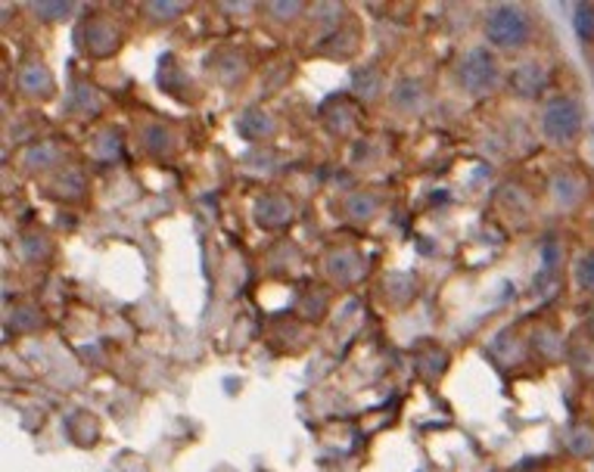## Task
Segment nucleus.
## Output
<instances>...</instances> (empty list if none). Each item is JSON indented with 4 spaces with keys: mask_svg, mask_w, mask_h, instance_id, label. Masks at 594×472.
I'll return each instance as SVG.
<instances>
[{
    "mask_svg": "<svg viewBox=\"0 0 594 472\" xmlns=\"http://www.w3.org/2000/svg\"><path fill=\"white\" fill-rule=\"evenodd\" d=\"M486 38L492 48L501 50H520L532 41V17L523 7L501 3L496 10H489L486 17Z\"/></svg>",
    "mask_w": 594,
    "mask_h": 472,
    "instance_id": "f257e3e1",
    "label": "nucleus"
},
{
    "mask_svg": "<svg viewBox=\"0 0 594 472\" xmlns=\"http://www.w3.org/2000/svg\"><path fill=\"white\" fill-rule=\"evenodd\" d=\"M585 128V109L576 97L548 99L542 109V134L557 147L576 144L579 134Z\"/></svg>",
    "mask_w": 594,
    "mask_h": 472,
    "instance_id": "f03ea898",
    "label": "nucleus"
},
{
    "mask_svg": "<svg viewBox=\"0 0 594 472\" xmlns=\"http://www.w3.org/2000/svg\"><path fill=\"white\" fill-rule=\"evenodd\" d=\"M458 78L467 91L473 94H486L498 84V63L489 50H470L458 65Z\"/></svg>",
    "mask_w": 594,
    "mask_h": 472,
    "instance_id": "7ed1b4c3",
    "label": "nucleus"
},
{
    "mask_svg": "<svg viewBox=\"0 0 594 472\" xmlns=\"http://www.w3.org/2000/svg\"><path fill=\"white\" fill-rule=\"evenodd\" d=\"M576 32L582 41H594V7L588 3L576 7Z\"/></svg>",
    "mask_w": 594,
    "mask_h": 472,
    "instance_id": "20e7f679",
    "label": "nucleus"
},
{
    "mask_svg": "<svg viewBox=\"0 0 594 472\" xmlns=\"http://www.w3.org/2000/svg\"><path fill=\"white\" fill-rule=\"evenodd\" d=\"M576 277L579 283L588 290V293H594V249H588L582 259H579V268H576Z\"/></svg>",
    "mask_w": 594,
    "mask_h": 472,
    "instance_id": "39448f33",
    "label": "nucleus"
}]
</instances>
